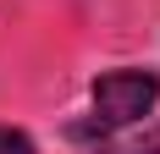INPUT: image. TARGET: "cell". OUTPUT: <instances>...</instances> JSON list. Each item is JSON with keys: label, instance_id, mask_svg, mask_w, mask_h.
Returning <instances> with one entry per match:
<instances>
[{"label": "cell", "instance_id": "2", "mask_svg": "<svg viewBox=\"0 0 160 154\" xmlns=\"http://www.w3.org/2000/svg\"><path fill=\"white\" fill-rule=\"evenodd\" d=\"M99 154H160V121L149 127L144 138H127V143H116V149H99Z\"/></svg>", "mask_w": 160, "mask_h": 154}, {"label": "cell", "instance_id": "1", "mask_svg": "<svg viewBox=\"0 0 160 154\" xmlns=\"http://www.w3.org/2000/svg\"><path fill=\"white\" fill-rule=\"evenodd\" d=\"M160 99V77L155 72H138V66H122V72H105L88 94V110L72 121V138L94 143V138H116L127 132L132 121H144Z\"/></svg>", "mask_w": 160, "mask_h": 154}, {"label": "cell", "instance_id": "3", "mask_svg": "<svg viewBox=\"0 0 160 154\" xmlns=\"http://www.w3.org/2000/svg\"><path fill=\"white\" fill-rule=\"evenodd\" d=\"M0 154H33L28 132H11V127H0Z\"/></svg>", "mask_w": 160, "mask_h": 154}]
</instances>
